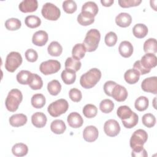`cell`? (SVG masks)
<instances>
[{"label":"cell","instance_id":"1","mask_svg":"<svg viewBox=\"0 0 157 157\" xmlns=\"http://www.w3.org/2000/svg\"><path fill=\"white\" fill-rule=\"evenodd\" d=\"M101 78V71L97 68H92L81 75L80 83L83 88L90 89L94 86Z\"/></svg>","mask_w":157,"mask_h":157},{"label":"cell","instance_id":"2","mask_svg":"<svg viewBox=\"0 0 157 157\" xmlns=\"http://www.w3.org/2000/svg\"><path fill=\"white\" fill-rule=\"evenodd\" d=\"M23 100L21 91L18 89L11 90L6 99L5 105L7 110L11 112H15Z\"/></svg>","mask_w":157,"mask_h":157},{"label":"cell","instance_id":"3","mask_svg":"<svg viewBox=\"0 0 157 157\" xmlns=\"http://www.w3.org/2000/svg\"><path fill=\"white\" fill-rule=\"evenodd\" d=\"M101 39L100 32L96 29H90L86 34L83 44L86 48V52H91L95 51L99 45Z\"/></svg>","mask_w":157,"mask_h":157},{"label":"cell","instance_id":"4","mask_svg":"<svg viewBox=\"0 0 157 157\" xmlns=\"http://www.w3.org/2000/svg\"><path fill=\"white\" fill-rule=\"evenodd\" d=\"M69 108V103L64 99H59L52 102L47 107L48 113L53 117H58L64 113Z\"/></svg>","mask_w":157,"mask_h":157},{"label":"cell","instance_id":"5","mask_svg":"<svg viewBox=\"0 0 157 157\" xmlns=\"http://www.w3.org/2000/svg\"><path fill=\"white\" fill-rule=\"evenodd\" d=\"M147 139L148 134L145 130L139 129L135 131L130 139L129 145L131 148L133 150L143 147V145L147 142Z\"/></svg>","mask_w":157,"mask_h":157},{"label":"cell","instance_id":"6","mask_svg":"<svg viewBox=\"0 0 157 157\" xmlns=\"http://www.w3.org/2000/svg\"><path fill=\"white\" fill-rule=\"evenodd\" d=\"M22 61L23 59L20 53L17 52H11L6 57L5 68L7 71L13 72L21 64Z\"/></svg>","mask_w":157,"mask_h":157},{"label":"cell","instance_id":"7","mask_svg":"<svg viewBox=\"0 0 157 157\" xmlns=\"http://www.w3.org/2000/svg\"><path fill=\"white\" fill-rule=\"evenodd\" d=\"M41 13L45 19L51 21L57 20L61 15L59 9L51 2H46L42 6Z\"/></svg>","mask_w":157,"mask_h":157},{"label":"cell","instance_id":"8","mask_svg":"<svg viewBox=\"0 0 157 157\" xmlns=\"http://www.w3.org/2000/svg\"><path fill=\"white\" fill-rule=\"evenodd\" d=\"M61 63L55 59H49L41 63L39 66L40 71L45 75L53 74L59 71Z\"/></svg>","mask_w":157,"mask_h":157},{"label":"cell","instance_id":"9","mask_svg":"<svg viewBox=\"0 0 157 157\" xmlns=\"http://www.w3.org/2000/svg\"><path fill=\"white\" fill-rule=\"evenodd\" d=\"M104 131L107 136L109 137H115L120 132V126L117 120L110 119L105 122Z\"/></svg>","mask_w":157,"mask_h":157},{"label":"cell","instance_id":"10","mask_svg":"<svg viewBox=\"0 0 157 157\" xmlns=\"http://www.w3.org/2000/svg\"><path fill=\"white\" fill-rule=\"evenodd\" d=\"M141 88L145 92L157 94V77L153 76L145 78L141 83Z\"/></svg>","mask_w":157,"mask_h":157},{"label":"cell","instance_id":"11","mask_svg":"<svg viewBox=\"0 0 157 157\" xmlns=\"http://www.w3.org/2000/svg\"><path fill=\"white\" fill-rule=\"evenodd\" d=\"M140 62L145 69L151 71L157 64V58L155 54L148 53L142 56Z\"/></svg>","mask_w":157,"mask_h":157},{"label":"cell","instance_id":"12","mask_svg":"<svg viewBox=\"0 0 157 157\" xmlns=\"http://www.w3.org/2000/svg\"><path fill=\"white\" fill-rule=\"evenodd\" d=\"M128 91L126 88L122 85L117 84L112 91L111 96L118 102L124 101L128 98Z\"/></svg>","mask_w":157,"mask_h":157},{"label":"cell","instance_id":"13","mask_svg":"<svg viewBox=\"0 0 157 157\" xmlns=\"http://www.w3.org/2000/svg\"><path fill=\"white\" fill-rule=\"evenodd\" d=\"M99 136V131L97 128L93 125L86 126L83 131V137L88 142L95 141Z\"/></svg>","mask_w":157,"mask_h":157},{"label":"cell","instance_id":"14","mask_svg":"<svg viewBox=\"0 0 157 157\" xmlns=\"http://www.w3.org/2000/svg\"><path fill=\"white\" fill-rule=\"evenodd\" d=\"M38 7L37 0H23L18 6L20 10L23 13L35 12Z\"/></svg>","mask_w":157,"mask_h":157},{"label":"cell","instance_id":"15","mask_svg":"<svg viewBox=\"0 0 157 157\" xmlns=\"http://www.w3.org/2000/svg\"><path fill=\"white\" fill-rule=\"evenodd\" d=\"M48 39L47 33L43 30H39L34 33L32 37V42L37 46L42 47L46 44Z\"/></svg>","mask_w":157,"mask_h":157},{"label":"cell","instance_id":"16","mask_svg":"<svg viewBox=\"0 0 157 157\" xmlns=\"http://www.w3.org/2000/svg\"><path fill=\"white\" fill-rule=\"evenodd\" d=\"M67 121L69 126L72 128H78L82 126L83 120L82 116L77 112H71L67 118Z\"/></svg>","mask_w":157,"mask_h":157},{"label":"cell","instance_id":"17","mask_svg":"<svg viewBox=\"0 0 157 157\" xmlns=\"http://www.w3.org/2000/svg\"><path fill=\"white\" fill-rule=\"evenodd\" d=\"M47 118L42 112H36L31 116V123L36 128H41L45 126Z\"/></svg>","mask_w":157,"mask_h":157},{"label":"cell","instance_id":"18","mask_svg":"<svg viewBox=\"0 0 157 157\" xmlns=\"http://www.w3.org/2000/svg\"><path fill=\"white\" fill-rule=\"evenodd\" d=\"M118 52L121 56L124 58H129L133 53V46L129 41H122L118 47Z\"/></svg>","mask_w":157,"mask_h":157},{"label":"cell","instance_id":"19","mask_svg":"<svg viewBox=\"0 0 157 157\" xmlns=\"http://www.w3.org/2000/svg\"><path fill=\"white\" fill-rule=\"evenodd\" d=\"M26 115L23 113H17L12 115L9 119V123L13 127H20L25 125L27 122Z\"/></svg>","mask_w":157,"mask_h":157},{"label":"cell","instance_id":"20","mask_svg":"<svg viewBox=\"0 0 157 157\" xmlns=\"http://www.w3.org/2000/svg\"><path fill=\"white\" fill-rule=\"evenodd\" d=\"M132 22V17L128 13L126 12L120 13L115 17L116 24L122 28H126L129 26Z\"/></svg>","mask_w":157,"mask_h":157},{"label":"cell","instance_id":"21","mask_svg":"<svg viewBox=\"0 0 157 157\" xmlns=\"http://www.w3.org/2000/svg\"><path fill=\"white\" fill-rule=\"evenodd\" d=\"M75 72V71L72 69H65L63 70L61 74V77L63 82L66 85H71L74 83L76 79Z\"/></svg>","mask_w":157,"mask_h":157},{"label":"cell","instance_id":"22","mask_svg":"<svg viewBox=\"0 0 157 157\" xmlns=\"http://www.w3.org/2000/svg\"><path fill=\"white\" fill-rule=\"evenodd\" d=\"M140 73L134 69L127 70L124 74L125 81L129 84H134L137 83L140 78Z\"/></svg>","mask_w":157,"mask_h":157},{"label":"cell","instance_id":"23","mask_svg":"<svg viewBox=\"0 0 157 157\" xmlns=\"http://www.w3.org/2000/svg\"><path fill=\"white\" fill-rule=\"evenodd\" d=\"M51 131L56 134H61L66 129V126L62 120H55L50 124Z\"/></svg>","mask_w":157,"mask_h":157},{"label":"cell","instance_id":"24","mask_svg":"<svg viewBox=\"0 0 157 157\" xmlns=\"http://www.w3.org/2000/svg\"><path fill=\"white\" fill-rule=\"evenodd\" d=\"M86 52V48L85 47L83 44H75L72 50V58L76 60H80L82 59L85 55Z\"/></svg>","mask_w":157,"mask_h":157},{"label":"cell","instance_id":"25","mask_svg":"<svg viewBox=\"0 0 157 157\" xmlns=\"http://www.w3.org/2000/svg\"><path fill=\"white\" fill-rule=\"evenodd\" d=\"M148 30L147 26L143 23H137L134 25L132 28L134 36L139 39L145 37L148 34Z\"/></svg>","mask_w":157,"mask_h":157},{"label":"cell","instance_id":"26","mask_svg":"<svg viewBox=\"0 0 157 157\" xmlns=\"http://www.w3.org/2000/svg\"><path fill=\"white\" fill-rule=\"evenodd\" d=\"M12 152L13 155L18 157L24 156L28 152V146L23 143L15 144L12 148Z\"/></svg>","mask_w":157,"mask_h":157},{"label":"cell","instance_id":"27","mask_svg":"<svg viewBox=\"0 0 157 157\" xmlns=\"http://www.w3.org/2000/svg\"><path fill=\"white\" fill-rule=\"evenodd\" d=\"M77 21L82 26H88L94 21V17L90 13L81 12L77 16Z\"/></svg>","mask_w":157,"mask_h":157},{"label":"cell","instance_id":"28","mask_svg":"<svg viewBox=\"0 0 157 157\" xmlns=\"http://www.w3.org/2000/svg\"><path fill=\"white\" fill-rule=\"evenodd\" d=\"M47 51L52 56H59L63 52V47L57 41H52L47 47Z\"/></svg>","mask_w":157,"mask_h":157},{"label":"cell","instance_id":"29","mask_svg":"<svg viewBox=\"0 0 157 157\" xmlns=\"http://www.w3.org/2000/svg\"><path fill=\"white\" fill-rule=\"evenodd\" d=\"M99 8L98 5L93 1H88L83 4L82 7V12L90 13L95 17L98 13Z\"/></svg>","mask_w":157,"mask_h":157},{"label":"cell","instance_id":"30","mask_svg":"<svg viewBox=\"0 0 157 157\" xmlns=\"http://www.w3.org/2000/svg\"><path fill=\"white\" fill-rule=\"evenodd\" d=\"M28 85L32 90H40L43 86V81L39 75L36 74L32 73Z\"/></svg>","mask_w":157,"mask_h":157},{"label":"cell","instance_id":"31","mask_svg":"<svg viewBox=\"0 0 157 157\" xmlns=\"http://www.w3.org/2000/svg\"><path fill=\"white\" fill-rule=\"evenodd\" d=\"M46 99L42 94L37 93L34 94L31 99V105L36 109H41L45 104Z\"/></svg>","mask_w":157,"mask_h":157},{"label":"cell","instance_id":"32","mask_svg":"<svg viewBox=\"0 0 157 157\" xmlns=\"http://www.w3.org/2000/svg\"><path fill=\"white\" fill-rule=\"evenodd\" d=\"M144 51L146 53L155 54L157 52L156 40L155 38H149L144 44Z\"/></svg>","mask_w":157,"mask_h":157},{"label":"cell","instance_id":"33","mask_svg":"<svg viewBox=\"0 0 157 157\" xmlns=\"http://www.w3.org/2000/svg\"><path fill=\"white\" fill-rule=\"evenodd\" d=\"M61 90V85L57 80H52L47 84V90L52 96L58 95Z\"/></svg>","mask_w":157,"mask_h":157},{"label":"cell","instance_id":"34","mask_svg":"<svg viewBox=\"0 0 157 157\" xmlns=\"http://www.w3.org/2000/svg\"><path fill=\"white\" fill-rule=\"evenodd\" d=\"M149 105V101L148 99L145 97L141 96L136 99L134 102L135 108L140 112H142L145 110Z\"/></svg>","mask_w":157,"mask_h":157},{"label":"cell","instance_id":"35","mask_svg":"<svg viewBox=\"0 0 157 157\" xmlns=\"http://www.w3.org/2000/svg\"><path fill=\"white\" fill-rule=\"evenodd\" d=\"M32 72L26 70H22L20 71L17 75V82L21 85H28L29 79Z\"/></svg>","mask_w":157,"mask_h":157},{"label":"cell","instance_id":"36","mask_svg":"<svg viewBox=\"0 0 157 157\" xmlns=\"http://www.w3.org/2000/svg\"><path fill=\"white\" fill-rule=\"evenodd\" d=\"M132 110L130 109L129 107L127 105H121L120 106L117 110V116L121 120H126L129 118L132 113Z\"/></svg>","mask_w":157,"mask_h":157},{"label":"cell","instance_id":"37","mask_svg":"<svg viewBox=\"0 0 157 157\" xmlns=\"http://www.w3.org/2000/svg\"><path fill=\"white\" fill-rule=\"evenodd\" d=\"M82 66V63L80 61L76 60L72 57H69L66 59L64 64L65 69H72L75 72L78 71Z\"/></svg>","mask_w":157,"mask_h":157},{"label":"cell","instance_id":"38","mask_svg":"<svg viewBox=\"0 0 157 157\" xmlns=\"http://www.w3.org/2000/svg\"><path fill=\"white\" fill-rule=\"evenodd\" d=\"M82 112L85 117L88 118H91L96 116L98 113V109L94 105L88 104L83 107Z\"/></svg>","mask_w":157,"mask_h":157},{"label":"cell","instance_id":"39","mask_svg":"<svg viewBox=\"0 0 157 157\" xmlns=\"http://www.w3.org/2000/svg\"><path fill=\"white\" fill-rule=\"evenodd\" d=\"M25 25L30 28H36L41 24V20L36 15H28L25 20Z\"/></svg>","mask_w":157,"mask_h":157},{"label":"cell","instance_id":"40","mask_svg":"<svg viewBox=\"0 0 157 157\" xmlns=\"http://www.w3.org/2000/svg\"><path fill=\"white\" fill-rule=\"evenodd\" d=\"M21 26V21L16 18H10L5 22V26L9 31H15L20 28Z\"/></svg>","mask_w":157,"mask_h":157},{"label":"cell","instance_id":"41","mask_svg":"<svg viewBox=\"0 0 157 157\" xmlns=\"http://www.w3.org/2000/svg\"><path fill=\"white\" fill-rule=\"evenodd\" d=\"M114 108V103L113 101L109 99H105L102 101L99 104V109L101 111L104 113H109L111 112Z\"/></svg>","mask_w":157,"mask_h":157},{"label":"cell","instance_id":"42","mask_svg":"<svg viewBox=\"0 0 157 157\" xmlns=\"http://www.w3.org/2000/svg\"><path fill=\"white\" fill-rule=\"evenodd\" d=\"M121 121L123 126L126 128L131 129L134 127L138 123L139 117L135 112H133L131 116L129 118L126 120H121Z\"/></svg>","mask_w":157,"mask_h":157},{"label":"cell","instance_id":"43","mask_svg":"<svg viewBox=\"0 0 157 157\" xmlns=\"http://www.w3.org/2000/svg\"><path fill=\"white\" fill-rule=\"evenodd\" d=\"M76 2L73 0H66L63 2V9L67 13H72L77 10Z\"/></svg>","mask_w":157,"mask_h":157},{"label":"cell","instance_id":"44","mask_svg":"<svg viewBox=\"0 0 157 157\" xmlns=\"http://www.w3.org/2000/svg\"><path fill=\"white\" fill-rule=\"evenodd\" d=\"M142 121L144 126L147 128H152L155 125L156 118L152 113H145L142 118Z\"/></svg>","mask_w":157,"mask_h":157},{"label":"cell","instance_id":"45","mask_svg":"<svg viewBox=\"0 0 157 157\" xmlns=\"http://www.w3.org/2000/svg\"><path fill=\"white\" fill-rule=\"evenodd\" d=\"M104 41L105 44L109 47L114 46L117 42V36L115 33L113 31L109 32L105 34Z\"/></svg>","mask_w":157,"mask_h":157},{"label":"cell","instance_id":"46","mask_svg":"<svg viewBox=\"0 0 157 157\" xmlns=\"http://www.w3.org/2000/svg\"><path fill=\"white\" fill-rule=\"evenodd\" d=\"M69 96L70 99L75 102H78L81 101L82 98V94L80 90L77 88H74L70 90L69 92Z\"/></svg>","mask_w":157,"mask_h":157},{"label":"cell","instance_id":"47","mask_svg":"<svg viewBox=\"0 0 157 157\" xmlns=\"http://www.w3.org/2000/svg\"><path fill=\"white\" fill-rule=\"evenodd\" d=\"M142 2L141 0H119L118 4L123 8H128L139 6Z\"/></svg>","mask_w":157,"mask_h":157},{"label":"cell","instance_id":"48","mask_svg":"<svg viewBox=\"0 0 157 157\" xmlns=\"http://www.w3.org/2000/svg\"><path fill=\"white\" fill-rule=\"evenodd\" d=\"M25 58H26V60L31 63H34V62L36 61L38 58L37 52L33 48L28 49L25 52Z\"/></svg>","mask_w":157,"mask_h":157},{"label":"cell","instance_id":"49","mask_svg":"<svg viewBox=\"0 0 157 157\" xmlns=\"http://www.w3.org/2000/svg\"><path fill=\"white\" fill-rule=\"evenodd\" d=\"M117 84V83L115 82H113L112 80L107 81L104 83V87H103L104 91V93H105V94L109 96H111L112 91Z\"/></svg>","mask_w":157,"mask_h":157},{"label":"cell","instance_id":"50","mask_svg":"<svg viewBox=\"0 0 157 157\" xmlns=\"http://www.w3.org/2000/svg\"><path fill=\"white\" fill-rule=\"evenodd\" d=\"M131 155L134 157H147L148 154L146 150L144 148H140L137 149H133L131 152Z\"/></svg>","mask_w":157,"mask_h":157},{"label":"cell","instance_id":"51","mask_svg":"<svg viewBox=\"0 0 157 157\" xmlns=\"http://www.w3.org/2000/svg\"><path fill=\"white\" fill-rule=\"evenodd\" d=\"M133 69L137 70L140 75H145L146 74H148L150 72V71H148L146 69H145L140 64V60H137L136 61L133 65Z\"/></svg>","mask_w":157,"mask_h":157},{"label":"cell","instance_id":"52","mask_svg":"<svg viewBox=\"0 0 157 157\" xmlns=\"http://www.w3.org/2000/svg\"><path fill=\"white\" fill-rule=\"evenodd\" d=\"M114 2L113 0H101V3L102 6L105 7H110L111 6Z\"/></svg>","mask_w":157,"mask_h":157}]
</instances>
